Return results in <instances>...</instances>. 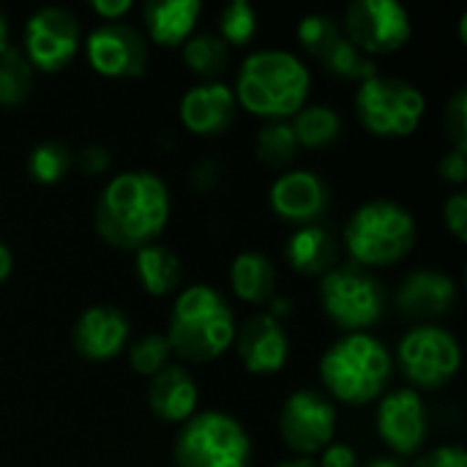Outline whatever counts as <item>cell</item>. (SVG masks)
<instances>
[{"label": "cell", "instance_id": "obj_1", "mask_svg": "<svg viewBox=\"0 0 467 467\" xmlns=\"http://www.w3.org/2000/svg\"><path fill=\"white\" fill-rule=\"evenodd\" d=\"M96 233L118 249L156 244L170 222L167 183L148 170H126L107 181L96 202Z\"/></svg>", "mask_w": 467, "mask_h": 467}, {"label": "cell", "instance_id": "obj_2", "mask_svg": "<svg viewBox=\"0 0 467 467\" xmlns=\"http://www.w3.org/2000/svg\"><path fill=\"white\" fill-rule=\"evenodd\" d=\"M233 93L252 115L287 120L309 99V68L287 49H260L241 63Z\"/></svg>", "mask_w": 467, "mask_h": 467}, {"label": "cell", "instance_id": "obj_3", "mask_svg": "<svg viewBox=\"0 0 467 467\" xmlns=\"http://www.w3.org/2000/svg\"><path fill=\"white\" fill-rule=\"evenodd\" d=\"M164 337L170 350L183 361L208 364L233 345L235 317L219 290L211 285H192L178 293Z\"/></svg>", "mask_w": 467, "mask_h": 467}, {"label": "cell", "instance_id": "obj_4", "mask_svg": "<svg viewBox=\"0 0 467 467\" xmlns=\"http://www.w3.org/2000/svg\"><path fill=\"white\" fill-rule=\"evenodd\" d=\"M326 391L345 405H367L380 397L391 378V356L367 331L345 334L320 358Z\"/></svg>", "mask_w": 467, "mask_h": 467}, {"label": "cell", "instance_id": "obj_5", "mask_svg": "<svg viewBox=\"0 0 467 467\" xmlns=\"http://www.w3.org/2000/svg\"><path fill=\"white\" fill-rule=\"evenodd\" d=\"M416 244V219L394 200H369L345 224V246L361 265H394Z\"/></svg>", "mask_w": 467, "mask_h": 467}, {"label": "cell", "instance_id": "obj_6", "mask_svg": "<svg viewBox=\"0 0 467 467\" xmlns=\"http://www.w3.org/2000/svg\"><path fill=\"white\" fill-rule=\"evenodd\" d=\"M178 467H249L252 441L241 421L222 410L194 413L178 441H175Z\"/></svg>", "mask_w": 467, "mask_h": 467}, {"label": "cell", "instance_id": "obj_7", "mask_svg": "<svg viewBox=\"0 0 467 467\" xmlns=\"http://www.w3.org/2000/svg\"><path fill=\"white\" fill-rule=\"evenodd\" d=\"M427 109L424 93L397 77L375 74L356 93V115L375 137H410Z\"/></svg>", "mask_w": 467, "mask_h": 467}, {"label": "cell", "instance_id": "obj_8", "mask_svg": "<svg viewBox=\"0 0 467 467\" xmlns=\"http://www.w3.org/2000/svg\"><path fill=\"white\" fill-rule=\"evenodd\" d=\"M320 304L331 323L358 334L383 317L386 296L378 279L358 265H337L320 282Z\"/></svg>", "mask_w": 467, "mask_h": 467}, {"label": "cell", "instance_id": "obj_9", "mask_svg": "<svg viewBox=\"0 0 467 467\" xmlns=\"http://www.w3.org/2000/svg\"><path fill=\"white\" fill-rule=\"evenodd\" d=\"M397 361L405 378L419 389H441L460 372V342L441 326L410 328L397 348Z\"/></svg>", "mask_w": 467, "mask_h": 467}, {"label": "cell", "instance_id": "obj_10", "mask_svg": "<svg viewBox=\"0 0 467 467\" xmlns=\"http://www.w3.org/2000/svg\"><path fill=\"white\" fill-rule=\"evenodd\" d=\"M348 41L364 55H391L410 41L413 25L405 5L397 0H356L348 5L345 30Z\"/></svg>", "mask_w": 467, "mask_h": 467}, {"label": "cell", "instance_id": "obj_11", "mask_svg": "<svg viewBox=\"0 0 467 467\" xmlns=\"http://www.w3.org/2000/svg\"><path fill=\"white\" fill-rule=\"evenodd\" d=\"M79 19L60 5L38 8L25 25V57L38 71H60L79 52Z\"/></svg>", "mask_w": 467, "mask_h": 467}, {"label": "cell", "instance_id": "obj_12", "mask_svg": "<svg viewBox=\"0 0 467 467\" xmlns=\"http://www.w3.org/2000/svg\"><path fill=\"white\" fill-rule=\"evenodd\" d=\"M279 432L287 449H293L298 457H309L315 451H323L337 432V410L328 397L317 391H296L279 416Z\"/></svg>", "mask_w": 467, "mask_h": 467}, {"label": "cell", "instance_id": "obj_13", "mask_svg": "<svg viewBox=\"0 0 467 467\" xmlns=\"http://www.w3.org/2000/svg\"><path fill=\"white\" fill-rule=\"evenodd\" d=\"M85 55L101 77L126 79L145 71L148 44L137 27L126 22H104L85 38Z\"/></svg>", "mask_w": 467, "mask_h": 467}, {"label": "cell", "instance_id": "obj_14", "mask_svg": "<svg viewBox=\"0 0 467 467\" xmlns=\"http://www.w3.org/2000/svg\"><path fill=\"white\" fill-rule=\"evenodd\" d=\"M378 432L397 457L416 454L427 438V408L419 391L400 389L380 400Z\"/></svg>", "mask_w": 467, "mask_h": 467}, {"label": "cell", "instance_id": "obj_15", "mask_svg": "<svg viewBox=\"0 0 467 467\" xmlns=\"http://www.w3.org/2000/svg\"><path fill=\"white\" fill-rule=\"evenodd\" d=\"M268 197H271L274 213L298 227L317 224V219L328 211V202H331L326 181L309 170H290L279 175Z\"/></svg>", "mask_w": 467, "mask_h": 467}, {"label": "cell", "instance_id": "obj_16", "mask_svg": "<svg viewBox=\"0 0 467 467\" xmlns=\"http://www.w3.org/2000/svg\"><path fill=\"white\" fill-rule=\"evenodd\" d=\"M235 350L252 375H274L287 364L290 339L274 315H254L235 328Z\"/></svg>", "mask_w": 467, "mask_h": 467}, {"label": "cell", "instance_id": "obj_17", "mask_svg": "<svg viewBox=\"0 0 467 467\" xmlns=\"http://www.w3.org/2000/svg\"><path fill=\"white\" fill-rule=\"evenodd\" d=\"M126 342L129 320L118 306L109 304L88 306L71 328V345L88 361H109L126 348Z\"/></svg>", "mask_w": 467, "mask_h": 467}, {"label": "cell", "instance_id": "obj_18", "mask_svg": "<svg viewBox=\"0 0 467 467\" xmlns=\"http://www.w3.org/2000/svg\"><path fill=\"white\" fill-rule=\"evenodd\" d=\"M235 107L238 101L230 85L219 79L200 82L181 99V123L197 137H216L230 129Z\"/></svg>", "mask_w": 467, "mask_h": 467}, {"label": "cell", "instance_id": "obj_19", "mask_svg": "<svg viewBox=\"0 0 467 467\" xmlns=\"http://www.w3.org/2000/svg\"><path fill=\"white\" fill-rule=\"evenodd\" d=\"M454 304L457 285L441 271H413L397 293V306L408 317H441L451 312Z\"/></svg>", "mask_w": 467, "mask_h": 467}, {"label": "cell", "instance_id": "obj_20", "mask_svg": "<svg viewBox=\"0 0 467 467\" xmlns=\"http://www.w3.org/2000/svg\"><path fill=\"white\" fill-rule=\"evenodd\" d=\"M148 405L156 419L170 424H186L197 413V383L194 378L175 364H167L150 378Z\"/></svg>", "mask_w": 467, "mask_h": 467}, {"label": "cell", "instance_id": "obj_21", "mask_svg": "<svg viewBox=\"0 0 467 467\" xmlns=\"http://www.w3.org/2000/svg\"><path fill=\"white\" fill-rule=\"evenodd\" d=\"M285 257L304 276H326L339 265V241L323 224H304L287 238Z\"/></svg>", "mask_w": 467, "mask_h": 467}, {"label": "cell", "instance_id": "obj_22", "mask_svg": "<svg viewBox=\"0 0 467 467\" xmlns=\"http://www.w3.org/2000/svg\"><path fill=\"white\" fill-rule=\"evenodd\" d=\"M200 11V0H150L142 5V22L150 41L161 47H178L194 33Z\"/></svg>", "mask_w": 467, "mask_h": 467}, {"label": "cell", "instance_id": "obj_23", "mask_svg": "<svg viewBox=\"0 0 467 467\" xmlns=\"http://www.w3.org/2000/svg\"><path fill=\"white\" fill-rule=\"evenodd\" d=\"M230 285L241 301L268 304L276 293V268L263 252H241L230 265Z\"/></svg>", "mask_w": 467, "mask_h": 467}, {"label": "cell", "instance_id": "obj_24", "mask_svg": "<svg viewBox=\"0 0 467 467\" xmlns=\"http://www.w3.org/2000/svg\"><path fill=\"white\" fill-rule=\"evenodd\" d=\"M134 274L145 293L167 296V293L178 290V285L183 279V265L172 249H167L161 244H148V246L137 249Z\"/></svg>", "mask_w": 467, "mask_h": 467}, {"label": "cell", "instance_id": "obj_25", "mask_svg": "<svg viewBox=\"0 0 467 467\" xmlns=\"http://www.w3.org/2000/svg\"><path fill=\"white\" fill-rule=\"evenodd\" d=\"M293 134L298 148H326L342 131V118L328 104H304L293 115Z\"/></svg>", "mask_w": 467, "mask_h": 467}, {"label": "cell", "instance_id": "obj_26", "mask_svg": "<svg viewBox=\"0 0 467 467\" xmlns=\"http://www.w3.org/2000/svg\"><path fill=\"white\" fill-rule=\"evenodd\" d=\"M183 63L211 82L230 66V47L216 33H197L183 41Z\"/></svg>", "mask_w": 467, "mask_h": 467}, {"label": "cell", "instance_id": "obj_27", "mask_svg": "<svg viewBox=\"0 0 467 467\" xmlns=\"http://www.w3.org/2000/svg\"><path fill=\"white\" fill-rule=\"evenodd\" d=\"M30 90H33V66L27 63L22 49L8 47L0 55V104L16 107L30 96Z\"/></svg>", "mask_w": 467, "mask_h": 467}, {"label": "cell", "instance_id": "obj_28", "mask_svg": "<svg viewBox=\"0 0 467 467\" xmlns=\"http://www.w3.org/2000/svg\"><path fill=\"white\" fill-rule=\"evenodd\" d=\"M74 164V153L71 148H66L63 142L57 140H47L41 145H36L27 156V172L36 183H44V186H52L57 181L66 178V172L71 170Z\"/></svg>", "mask_w": 467, "mask_h": 467}, {"label": "cell", "instance_id": "obj_29", "mask_svg": "<svg viewBox=\"0 0 467 467\" xmlns=\"http://www.w3.org/2000/svg\"><path fill=\"white\" fill-rule=\"evenodd\" d=\"M320 63L337 74V77H345V79H356V82H367L378 74L375 68V60L369 55H364L358 47H353L348 41V36L342 33V38L320 57Z\"/></svg>", "mask_w": 467, "mask_h": 467}, {"label": "cell", "instance_id": "obj_30", "mask_svg": "<svg viewBox=\"0 0 467 467\" xmlns=\"http://www.w3.org/2000/svg\"><path fill=\"white\" fill-rule=\"evenodd\" d=\"M298 153V140L287 120H268L257 134V156L271 167H287Z\"/></svg>", "mask_w": 467, "mask_h": 467}, {"label": "cell", "instance_id": "obj_31", "mask_svg": "<svg viewBox=\"0 0 467 467\" xmlns=\"http://www.w3.org/2000/svg\"><path fill=\"white\" fill-rule=\"evenodd\" d=\"M257 33V11L246 0H233L219 14V38L227 47H244Z\"/></svg>", "mask_w": 467, "mask_h": 467}, {"label": "cell", "instance_id": "obj_32", "mask_svg": "<svg viewBox=\"0 0 467 467\" xmlns=\"http://www.w3.org/2000/svg\"><path fill=\"white\" fill-rule=\"evenodd\" d=\"M342 38V27L334 16L328 14H309L298 22V41L304 44V49L309 55H315L317 60Z\"/></svg>", "mask_w": 467, "mask_h": 467}, {"label": "cell", "instance_id": "obj_33", "mask_svg": "<svg viewBox=\"0 0 467 467\" xmlns=\"http://www.w3.org/2000/svg\"><path fill=\"white\" fill-rule=\"evenodd\" d=\"M170 356H172V350H170V342L164 334H148L140 342H134L129 350L131 369L142 378H153L156 372H161L170 364Z\"/></svg>", "mask_w": 467, "mask_h": 467}, {"label": "cell", "instance_id": "obj_34", "mask_svg": "<svg viewBox=\"0 0 467 467\" xmlns=\"http://www.w3.org/2000/svg\"><path fill=\"white\" fill-rule=\"evenodd\" d=\"M443 126H446V137L451 140V148L467 150V90L460 88L443 112Z\"/></svg>", "mask_w": 467, "mask_h": 467}, {"label": "cell", "instance_id": "obj_35", "mask_svg": "<svg viewBox=\"0 0 467 467\" xmlns=\"http://www.w3.org/2000/svg\"><path fill=\"white\" fill-rule=\"evenodd\" d=\"M443 219H446L449 233H451L457 241H465L467 238V194L465 192H454V194L449 197V202L443 205Z\"/></svg>", "mask_w": 467, "mask_h": 467}, {"label": "cell", "instance_id": "obj_36", "mask_svg": "<svg viewBox=\"0 0 467 467\" xmlns=\"http://www.w3.org/2000/svg\"><path fill=\"white\" fill-rule=\"evenodd\" d=\"M112 164V156L104 145H85L79 153H77V167L85 172V175H104Z\"/></svg>", "mask_w": 467, "mask_h": 467}, {"label": "cell", "instance_id": "obj_37", "mask_svg": "<svg viewBox=\"0 0 467 467\" xmlns=\"http://www.w3.org/2000/svg\"><path fill=\"white\" fill-rule=\"evenodd\" d=\"M467 150H460V148H451L443 159H441V164H438V172H441V178L443 181H449V183H457V186H462L467 181Z\"/></svg>", "mask_w": 467, "mask_h": 467}, {"label": "cell", "instance_id": "obj_38", "mask_svg": "<svg viewBox=\"0 0 467 467\" xmlns=\"http://www.w3.org/2000/svg\"><path fill=\"white\" fill-rule=\"evenodd\" d=\"M416 467H467V454L462 446H443L427 454Z\"/></svg>", "mask_w": 467, "mask_h": 467}, {"label": "cell", "instance_id": "obj_39", "mask_svg": "<svg viewBox=\"0 0 467 467\" xmlns=\"http://www.w3.org/2000/svg\"><path fill=\"white\" fill-rule=\"evenodd\" d=\"M317 467H358V454L348 443H328Z\"/></svg>", "mask_w": 467, "mask_h": 467}, {"label": "cell", "instance_id": "obj_40", "mask_svg": "<svg viewBox=\"0 0 467 467\" xmlns=\"http://www.w3.org/2000/svg\"><path fill=\"white\" fill-rule=\"evenodd\" d=\"M90 8H93V14L101 16L104 22H120V19L134 8V3H131V0H93Z\"/></svg>", "mask_w": 467, "mask_h": 467}, {"label": "cell", "instance_id": "obj_41", "mask_svg": "<svg viewBox=\"0 0 467 467\" xmlns=\"http://www.w3.org/2000/svg\"><path fill=\"white\" fill-rule=\"evenodd\" d=\"M11 268H14V254H11V249L3 244V238H0V282H5V279L11 276Z\"/></svg>", "mask_w": 467, "mask_h": 467}, {"label": "cell", "instance_id": "obj_42", "mask_svg": "<svg viewBox=\"0 0 467 467\" xmlns=\"http://www.w3.org/2000/svg\"><path fill=\"white\" fill-rule=\"evenodd\" d=\"M364 467H410L402 462V457H397V454H389V457H375V460H369Z\"/></svg>", "mask_w": 467, "mask_h": 467}, {"label": "cell", "instance_id": "obj_43", "mask_svg": "<svg viewBox=\"0 0 467 467\" xmlns=\"http://www.w3.org/2000/svg\"><path fill=\"white\" fill-rule=\"evenodd\" d=\"M276 467H317L315 460H309V457H296V460H285V462H279Z\"/></svg>", "mask_w": 467, "mask_h": 467}, {"label": "cell", "instance_id": "obj_44", "mask_svg": "<svg viewBox=\"0 0 467 467\" xmlns=\"http://www.w3.org/2000/svg\"><path fill=\"white\" fill-rule=\"evenodd\" d=\"M8 49V22H5V14L0 11V55Z\"/></svg>", "mask_w": 467, "mask_h": 467}]
</instances>
